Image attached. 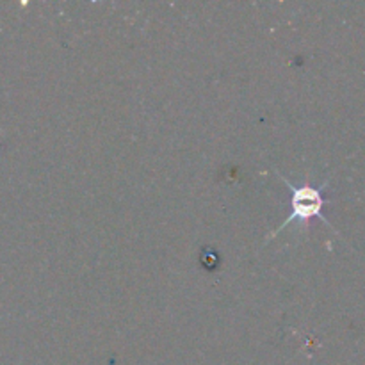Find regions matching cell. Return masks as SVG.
I'll return each instance as SVG.
<instances>
[{"label":"cell","instance_id":"obj_1","mask_svg":"<svg viewBox=\"0 0 365 365\" xmlns=\"http://www.w3.org/2000/svg\"><path fill=\"white\" fill-rule=\"evenodd\" d=\"M282 180H284L285 184H287V187L291 189V216H289L287 220L277 228V230L271 232V234L267 235V241H271L274 235L280 234V232L284 230L289 223H292V221H299L302 225H307L310 220H314V217H319V220H323L324 223L330 225L323 214L324 205H327L323 189L314 187V185L309 184V182L303 185H294L291 184L285 177H282Z\"/></svg>","mask_w":365,"mask_h":365}]
</instances>
